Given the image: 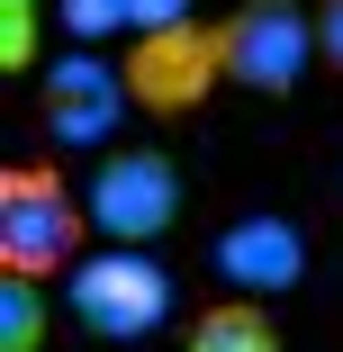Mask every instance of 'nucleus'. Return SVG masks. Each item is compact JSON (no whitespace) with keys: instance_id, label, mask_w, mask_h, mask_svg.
I'll return each mask as SVG.
<instances>
[{"instance_id":"423d86ee","label":"nucleus","mask_w":343,"mask_h":352,"mask_svg":"<svg viewBox=\"0 0 343 352\" xmlns=\"http://www.w3.org/2000/svg\"><path fill=\"white\" fill-rule=\"evenodd\" d=\"M208 271L226 280V298H280L307 280V226L280 208H235L208 244Z\"/></svg>"},{"instance_id":"6e6552de","label":"nucleus","mask_w":343,"mask_h":352,"mask_svg":"<svg viewBox=\"0 0 343 352\" xmlns=\"http://www.w3.org/2000/svg\"><path fill=\"white\" fill-rule=\"evenodd\" d=\"M181 352H280V325H271L262 298H208L190 316Z\"/></svg>"},{"instance_id":"20e7f679","label":"nucleus","mask_w":343,"mask_h":352,"mask_svg":"<svg viewBox=\"0 0 343 352\" xmlns=\"http://www.w3.org/2000/svg\"><path fill=\"white\" fill-rule=\"evenodd\" d=\"M126 73V100L145 118H190L226 82V19H190V28H163V36H135L118 54Z\"/></svg>"},{"instance_id":"7ed1b4c3","label":"nucleus","mask_w":343,"mask_h":352,"mask_svg":"<svg viewBox=\"0 0 343 352\" xmlns=\"http://www.w3.org/2000/svg\"><path fill=\"white\" fill-rule=\"evenodd\" d=\"M82 208H91V235L145 253L154 235L181 226V163L163 145H109L100 172H91V190H82Z\"/></svg>"},{"instance_id":"1a4fd4ad","label":"nucleus","mask_w":343,"mask_h":352,"mask_svg":"<svg viewBox=\"0 0 343 352\" xmlns=\"http://www.w3.org/2000/svg\"><path fill=\"white\" fill-rule=\"evenodd\" d=\"M45 325H54V307L36 280H0V352H45Z\"/></svg>"},{"instance_id":"39448f33","label":"nucleus","mask_w":343,"mask_h":352,"mask_svg":"<svg viewBox=\"0 0 343 352\" xmlns=\"http://www.w3.org/2000/svg\"><path fill=\"white\" fill-rule=\"evenodd\" d=\"M316 63V19L298 0H235L226 10V82L253 100H289Z\"/></svg>"},{"instance_id":"ddd939ff","label":"nucleus","mask_w":343,"mask_h":352,"mask_svg":"<svg viewBox=\"0 0 343 352\" xmlns=\"http://www.w3.org/2000/svg\"><path fill=\"white\" fill-rule=\"evenodd\" d=\"M316 63L343 73V0H316Z\"/></svg>"},{"instance_id":"f8f14e48","label":"nucleus","mask_w":343,"mask_h":352,"mask_svg":"<svg viewBox=\"0 0 343 352\" xmlns=\"http://www.w3.org/2000/svg\"><path fill=\"white\" fill-rule=\"evenodd\" d=\"M199 10H190V0H126V45L135 36H163V28H190Z\"/></svg>"},{"instance_id":"0eeeda50","label":"nucleus","mask_w":343,"mask_h":352,"mask_svg":"<svg viewBox=\"0 0 343 352\" xmlns=\"http://www.w3.org/2000/svg\"><path fill=\"white\" fill-rule=\"evenodd\" d=\"M126 73H118V54H54L45 73H36V118L54 145H109L118 118H126Z\"/></svg>"},{"instance_id":"9b49d317","label":"nucleus","mask_w":343,"mask_h":352,"mask_svg":"<svg viewBox=\"0 0 343 352\" xmlns=\"http://www.w3.org/2000/svg\"><path fill=\"white\" fill-rule=\"evenodd\" d=\"M36 19H45V0H0V73H36Z\"/></svg>"},{"instance_id":"f257e3e1","label":"nucleus","mask_w":343,"mask_h":352,"mask_svg":"<svg viewBox=\"0 0 343 352\" xmlns=\"http://www.w3.org/2000/svg\"><path fill=\"white\" fill-rule=\"evenodd\" d=\"M91 244V208L54 163H10L0 172V280H73Z\"/></svg>"},{"instance_id":"9d476101","label":"nucleus","mask_w":343,"mask_h":352,"mask_svg":"<svg viewBox=\"0 0 343 352\" xmlns=\"http://www.w3.org/2000/svg\"><path fill=\"white\" fill-rule=\"evenodd\" d=\"M54 19H63V36L82 54H100L109 36H126V0H54Z\"/></svg>"},{"instance_id":"f03ea898","label":"nucleus","mask_w":343,"mask_h":352,"mask_svg":"<svg viewBox=\"0 0 343 352\" xmlns=\"http://www.w3.org/2000/svg\"><path fill=\"white\" fill-rule=\"evenodd\" d=\"M63 307H73L100 343H145V334H163V316L181 307V289H172V271H163L154 253H135V244H100V253L73 262Z\"/></svg>"}]
</instances>
